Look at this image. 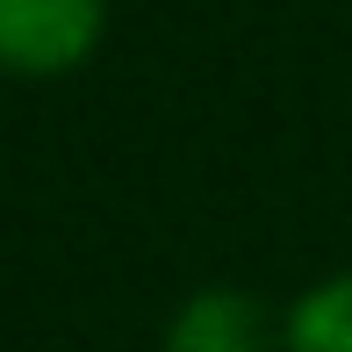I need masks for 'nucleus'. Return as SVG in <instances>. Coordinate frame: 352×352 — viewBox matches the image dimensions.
<instances>
[{"label": "nucleus", "mask_w": 352, "mask_h": 352, "mask_svg": "<svg viewBox=\"0 0 352 352\" xmlns=\"http://www.w3.org/2000/svg\"><path fill=\"white\" fill-rule=\"evenodd\" d=\"M166 352H287V309L230 280H209L166 316Z\"/></svg>", "instance_id": "f03ea898"}, {"label": "nucleus", "mask_w": 352, "mask_h": 352, "mask_svg": "<svg viewBox=\"0 0 352 352\" xmlns=\"http://www.w3.org/2000/svg\"><path fill=\"white\" fill-rule=\"evenodd\" d=\"M116 0H0V79H72L101 58Z\"/></svg>", "instance_id": "f257e3e1"}, {"label": "nucleus", "mask_w": 352, "mask_h": 352, "mask_svg": "<svg viewBox=\"0 0 352 352\" xmlns=\"http://www.w3.org/2000/svg\"><path fill=\"white\" fill-rule=\"evenodd\" d=\"M287 352H352V266L287 302Z\"/></svg>", "instance_id": "7ed1b4c3"}]
</instances>
